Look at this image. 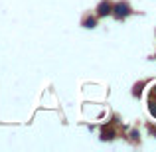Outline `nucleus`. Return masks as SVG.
I'll return each instance as SVG.
<instances>
[{
  "label": "nucleus",
  "instance_id": "1",
  "mask_svg": "<svg viewBox=\"0 0 156 152\" xmlns=\"http://www.w3.org/2000/svg\"><path fill=\"white\" fill-rule=\"evenodd\" d=\"M111 14H115L117 18H125V16L130 14V6L126 2H117L113 6V10H111Z\"/></svg>",
  "mask_w": 156,
  "mask_h": 152
},
{
  "label": "nucleus",
  "instance_id": "2",
  "mask_svg": "<svg viewBox=\"0 0 156 152\" xmlns=\"http://www.w3.org/2000/svg\"><path fill=\"white\" fill-rule=\"evenodd\" d=\"M111 10H113V4H109V2H101V4H99V8H97V14H99V16H109V14H111Z\"/></svg>",
  "mask_w": 156,
  "mask_h": 152
},
{
  "label": "nucleus",
  "instance_id": "3",
  "mask_svg": "<svg viewBox=\"0 0 156 152\" xmlns=\"http://www.w3.org/2000/svg\"><path fill=\"white\" fill-rule=\"evenodd\" d=\"M113 138H115V133H113L111 129H109V130L105 129V130H103V134H101V140H113Z\"/></svg>",
  "mask_w": 156,
  "mask_h": 152
},
{
  "label": "nucleus",
  "instance_id": "4",
  "mask_svg": "<svg viewBox=\"0 0 156 152\" xmlns=\"http://www.w3.org/2000/svg\"><path fill=\"white\" fill-rule=\"evenodd\" d=\"M83 26H85V28H95V26H97V20H95V18H85V20H83Z\"/></svg>",
  "mask_w": 156,
  "mask_h": 152
},
{
  "label": "nucleus",
  "instance_id": "5",
  "mask_svg": "<svg viewBox=\"0 0 156 152\" xmlns=\"http://www.w3.org/2000/svg\"><path fill=\"white\" fill-rule=\"evenodd\" d=\"M140 93H142V85H136V87H134V91H133V95L134 97H140Z\"/></svg>",
  "mask_w": 156,
  "mask_h": 152
},
{
  "label": "nucleus",
  "instance_id": "6",
  "mask_svg": "<svg viewBox=\"0 0 156 152\" xmlns=\"http://www.w3.org/2000/svg\"><path fill=\"white\" fill-rule=\"evenodd\" d=\"M148 111H150V115H154V117H156V103L152 101V103H150V107H148Z\"/></svg>",
  "mask_w": 156,
  "mask_h": 152
},
{
  "label": "nucleus",
  "instance_id": "7",
  "mask_svg": "<svg viewBox=\"0 0 156 152\" xmlns=\"http://www.w3.org/2000/svg\"><path fill=\"white\" fill-rule=\"evenodd\" d=\"M130 136H133V140H138V136H140V134H138L136 130H133V133H130Z\"/></svg>",
  "mask_w": 156,
  "mask_h": 152
},
{
  "label": "nucleus",
  "instance_id": "8",
  "mask_svg": "<svg viewBox=\"0 0 156 152\" xmlns=\"http://www.w3.org/2000/svg\"><path fill=\"white\" fill-rule=\"evenodd\" d=\"M150 133H152V134H156V126H150Z\"/></svg>",
  "mask_w": 156,
  "mask_h": 152
},
{
  "label": "nucleus",
  "instance_id": "9",
  "mask_svg": "<svg viewBox=\"0 0 156 152\" xmlns=\"http://www.w3.org/2000/svg\"><path fill=\"white\" fill-rule=\"evenodd\" d=\"M154 91H156V87H154Z\"/></svg>",
  "mask_w": 156,
  "mask_h": 152
}]
</instances>
